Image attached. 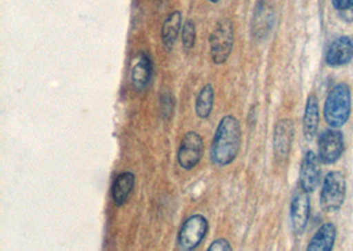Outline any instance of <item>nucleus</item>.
I'll return each instance as SVG.
<instances>
[{
  "label": "nucleus",
  "mask_w": 353,
  "mask_h": 251,
  "mask_svg": "<svg viewBox=\"0 0 353 251\" xmlns=\"http://www.w3.org/2000/svg\"><path fill=\"white\" fill-rule=\"evenodd\" d=\"M241 125L233 115H226L217 126L210 148V160L225 167L234 161L241 148Z\"/></svg>",
  "instance_id": "obj_1"
},
{
  "label": "nucleus",
  "mask_w": 353,
  "mask_h": 251,
  "mask_svg": "<svg viewBox=\"0 0 353 251\" xmlns=\"http://www.w3.org/2000/svg\"><path fill=\"white\" fill-rule=\"evenodd\" d=\"M351 114V92L345 83L336 85L327 97L324 105V118L331 127L345 125Z\"/></svg>",
  "instance_id": "obj_2"
},
{
  "label": "nucleus",
  "mask_w": 353,
  "mask_h": 251,
  "mask_svg": "<svg viewBox=\"0 0 353 251\" xmlns=\"http://www.w3.org/2000/svg\"><path fill=\"white\" fill-rule=\"evenodd\" d=\"M234 41V27L229 19L220 20L209 37L210 57L216 65L228 61Z\"/></svg>",
  "instance_id": "obj_3"
},
{
  "label": "nucleus",
  "mask_w": 353,
  "mask_h": 251,
  "mask_svg": "<svg viewBox=\"0 0 353 251\" xmlns=\"http://www.w3.org/2000/svg\"><path fill=\"white\" fill-rule=\"evenodd\" d=\"M208 220L201 214H193L183 223L177 234V248L180 251L196 250L208 233Z\"/></svg>",
  "instance_id": "obj_4"
},
{
  "label": "nucleus",
  "mask_w": 353,
  "mask_h": 251,
  "mask_svg": "<svg viewBox=\"0 0 353 251\" xmlns=\"http://www.w3.org/2000/svg\"><path fill=\"white\" fill-rule=\"evenodd\" d=\"M345 180L340 172L328 173L321 189V204L325 212H335L341 208L345 199Z\"/></svg>",
  "instance_id": "obj_5"
},
{
  "label": "nucleus",
  "mask_w": 353,
  "mask_h": 251,
  "mask_svg": "<svg viewBox=\"0 0 353 251\" xmlns=\"http://www.w3.org/2000/svg\"><path fill=\"white\" fill-rule=\"evenodd\" d=\"M203 151H204L203 138L194 131L187 132L177 150L179 165L185 171H191L201 160Z\"/></svg>",
  "instance_id": "obj_6"
},
{
  "label": "nucleus",
  "mask_w": 353,
  "mask_h": 251,
  "mask_svg": "<svg viewBox=\"0 0 353 251\" xmlns=\"http://www.w3.org/2000/svg\"><path fill=\"white\" fill-rule=\"evenodd\" d=\"M344 150L343 134L339 131H325L319 139V159L324 164H334Z\"/></svg>",
  "instance_id": "obj_7"
},
{
  "label": "nucleus",
  "mask_w": 353,
  "mask_h": 251,
  "mask_svg": "<svg viewBox=\"0 0 353 251\" xmlns=\"http://www.w3.org/2000/svg\"><path fill=\"white\" fill-rule=\"evenodd\" d=\"M273 6L268 0H261L256 7V12L253 16V23H252V33L253 37L261 40L269 34L272 31L274 24Z\"/></svg>",
  "instance_id": "obj_8"
},
{
  "label": "nucleus",
  "mask_w": 353,
  "mask_h": 251,
  "mask_svg": "<svg viewBox=\"0 0 353 251\" xmlns=\"http://www.w3.org/2000/svg\"><path fill=\"white\" fill-rule=\"evenodd\" d=\"M310 217V197L303 189L298 190L291 201V222L294 232L302 234L305 232Z\"/></svg>",
  "instance_id": "obj_9"
},
{
  "label": "nucleus",
  "mask_w": 353,
  "mask_h": 251,
  "mask_svg": "<svg viewBox=\"0 0 353 251\" xmlns=\"http://www.w3.org/2000/svg\"><path fill=\"white\" fill-rule=\"evenodd\" d=\"M319 177H321V170H319V157H316L312 151H308L303 157L302 165H301V188L307 193L314 192L319 185Z\"/></svg>",
  "instance_id": "obj_10"
},
{
  "label": "nucleus",
  "mask_w": 353,
  "mask_h": 251,
  "mask_svg": "<svg viewBox=\"0 0 353 251\" xmlns=\"http://www.w3.org/2000/svg\"><path fill=\"white\" fill-rule=\"evenodd\" d=\"M294 139V123L291 119H281L274 130V152L278 159H288Z\"/></svg>",
  "instance_id": "obj_11"
},
{
  "label": "nucleus",
  "mask_w": 353,
  "mask_h": 251,
  "mask_svg": "<svg viewBox=\"0 0 353 251\" xmlns=\"http://www.w3.org/2000/svg\"><path fill=\"white\" fill-rule=\"evenodd\" d=\"M353 59V41L350 37H339L327 52L325 60L331 66L347 65Z\"/></svg>",
  "instance_id": "obj_12"
},
{
  "label": "nucleus",
  "mask_w": 353,
  "mask_h": 251,
  "mask_svg": "<svg viewBox=\"0 0 353 251\" xmlns=\"http://www.w3.org/2000/svg\"><path fill=\"white\" fill-rule=\"evenodd\" d=\"M135 185V174L132 172L119 173L112 187V199L117 206H122L128 203L130 194Z\"/></svg>",
  "instance_id": "obj_13"
},
{
  "label": "nucleus",
  "mask_w": 353,
  "mask_h": 251,
  "mask_svg": "<svg viewBox=\"0 0 353 251\" xmlns=\"http://www.w3.org/2000/svg\"><path fill=\"white\" fill-rule=\"evenodd\" d=\"M151 74H152L151 60L145 53H142L139 56L138 61L134 63V66L131 69V82H132L135 90L143 92L150 83Z\"/></svg>",
  "instance_id": "obj_14"
},
{
  "label": "nucleus",
  "mask_w": 353,
  "mask_h": 251,
  "mask_svg": "<svg viewBox=\"0 0 353 251\" xmlns=\"http://www.w3.org/2000/svg\"><path fill=\"white\" fill-rule=\"evenodd\" d=\"M336 229L334 223H325L311 239L307 251H331L335 243Z\"/></svg>",
  "instance_id": "obj_15"
},
{
  "label": "nucleus",
  "mask_w": 353,
  "mask_h": 251,
  "mask_svg": "<svg viewBox=\"0 0 353 251\" xmlns=\"http://www.w3.org/2000/svg\"><path fill=\"white\" fill-rule=\"evenodd\" d=\"M319 126V103L315 95H310L305 105V118H303V132L305 139L311 141Z\"/></svg>",
  "instance_id": "obj_16"
},
{
  "label": "nucleus",
  "mask_w": 353,
  "mask_h": 251,
  "mask_svg": "<svg viewBox=\"0 0 353 251\" xmlns=\"http://www.w3.org/2000/svg\"><path fill=\"white\" fill-rule=\"evenodd\" d=\"M181 30V14L179 11H175L174 14L168 16L163 24L161 28V41L165 50H172L175 47L177 37L180 34Z\"/></svg>",
  "instance_id": "obj_17"
},
{
  "label": "nucleus",
  "mask_w": 353,
  "mask_h": 251,
  "mask_svg": "<svg viewBox=\"0 0 353 251\" xmlns=\"http://www.w3.org/2000/svg\"><path fill=\"white\" fill-rule=\"evenodd\" d=\"M213 103H214V89L210 83H207L200 90V93L196 98V105H194L196 115L200 119H207L213 110Z\"/></svg>",
  "instance_id": "obj_18"
},
{
  "label": "nucleus",
  "mask_w": 353,
  "mask_h": 251,
  "mask_svg": "<svg viewBox=\"0 0 353 251\" xmlns=\"http://www.w3.org/2000/svg\"><path fill=\"white\" fill-rule=\"evenodd\" d=\"M194 41H196V26L193 23V20H187V23L183 27L181 31V43L185 50H191L194 47Z\"/></svg>",
  "instance_id": "obj_19"
},
{
  "label": "nucleus",
  "mask_w": 353,
  "mask_h": 251,
  "mask_svg": "<svg viewBox=\"0 0 353 251\" xmlns=\"http://www.w3.org/2000/svg\"><path fill=\"white\" fill-rule=\"evenodd\" d=\"M161 114L164 119H170L174 114V109H175V98L174 95L168 92L163 93L161 97Z\"/></svg>",
  "instance_id": "obj_20"
},
{
  "label": "nucleus",
  "mask_w": 353,
  "mask_h": 251,
  "mask_svg": "<svg viewBox=\"0 0 353 251\" xmlns=\"http://www.w3.org/2000/svg\"><path fill=\"white\" fill-rule=\"evenodd\" d=\"M207 251H233L230 243L228 242V239L225 238H219L214 242H212V245L209 246Z\"/></svg>",
  "instance_id": "obj_21"
},
{
  "label": "nucleus",
  "mask_w": 353,
  "mask_h": 251,
  "mask_svg": "<svg viewBox=\"0 0 353 251\" xmlns=\"http://www.w3.org/2000/svg\"><path fill=\"white\" fill-rule=\"evenodd\" d=\"M332 4L340 11H348L353 8V0H332Z\"/></svg>",
  "instance_id": "obj_22"
},
{
  "label": "nucleus",
  "mask_w": 353,
  "mask_h": 251,
  "mask_svg": "<svg viewBox=\"0 0 353 251\" xmlns=\"http://www.w3.org/2000/svg\"><path fill=\"white\" fill-rule=\"evenodd\" d=\"M209 1H210V3H219L220 0H209Z\"/></svg>",
  "instance_id": "obj_23"
}]
</instances>
